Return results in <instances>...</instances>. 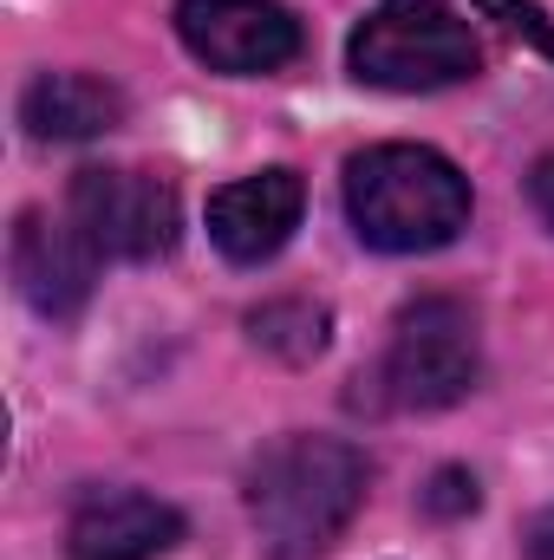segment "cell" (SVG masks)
<instances>
[{
    "label": "cell",
    "mask_w": 554,
    "mask_h": 560,
    "mask_svg": "<svg viewBox=\"0 0 554 560\" xmlns=\"http://www.w3.org/2000/svg\"><path fill=\"white\" fill-rule=\"evenodd\" d=\"M529 196H535L542 222L554 229V156H542V163H535V176H529Z\"/></svg>",
    "instance_id": "5bb4252c"
},
{
    "label": "cell",
    "mask_w": 554,
    "mask_h": 560,
    "mask_svg": "<svg viewBox=\"0 0 554 560\" xmlns=\"http://www.w3.org/2000/svg\"><path fill=\"white\" fill-rule=\"evenodd\" d=\"M300 209H307V183L293 170H262V176L222 183L209 196V242L242 268L275 261L300 229Z\"/></svg>",
    "instance_id": "ba28073f"
},
{
    "label": "cell",
    "mask_w": 554,
    "mask_h": 560,
    "mask_svg": "<svg viewBox=\"0 0 554 560\" xmlns=\"http://www.w3.org/2000/svg\"><path fill=\"white\" fill-rule=\"evenodd\" d=\"M424 509H430L437 522L470 515V509H476V476H470V469H437L430 489H424Z\"/></svg>",
    "instance_id": "4fadbf2b"
},
{
    "label": "cell",
    "mask_w": 554,
    "mask_h": 560,
    "mask_svg": "<svg viewBox=\"0 0 554 560\" xmlns=\"http://www.w3.org/2000/svg\"><path fill=\"white\" fill-rule=\"evenodd\" d=\"M476 378H483L476 313L450 293H424L392 319L385 359L359 378L366 392L353 405H366V411H443V405L470 398Z\"/></svg>",
    "instance_id": "3957f363"
},
{
    "label": "cell",
    "mask_w": 554,
    "mask_h": 560,
    "mask_svg": "<svg viewBox=\"0 0 554 560\" xmlns=\"http://www.w3.org/2000/svg\"><path fill=\"white\" fill-rule=\"evenodd\" d=\"M346 215L379 255H430L470 229V176L430 143H372L346 163Z\"/></svg>",
    "instance_id": "7a4b0ae2"
},
{
    "label": "cell",
    "mask_w": 554,
    "mask_h": 560,
    "mask_svg": "<svg viewBox=\"0 0 554 560\" xmlns=\"http://www.w3.org/2000/svg\"><path fill=\"white\" fill-rule=\"evenodd\" d=\"M183 541V515L143 489H92L66 522L72 560H157Z\"/></svg>",
    "instance_id": "9c48e42d"
},
{
    "label": "cell",
    "mask_w": 554,
    "mask_h": 560,
    "mask_svg": "<svg viewBox=\"0 0 554 560\" xmlns=\"http://www.w3.org/2000/svg\"><path fill=\"white\" fill-rule=\"evenodd\" d=\"M372 463L339 436H280L249 469V515L268 560H320L359 515Z\"/></svg>",
    "instance_id": "6da1fadb"
},
{
    "label": "cell",
    "mask_w": 554,
    "mask_h": 560,
    "mask_svg": "<svg viewBox=\"0 0 554 560\" xmlns=\"http://www.w3.org/2000/svg\"><path fill=\"white\" fill-rule=\"evenodd\" d=\"M7 268L13 287L33 313L46 319H72L85 300H92V280H99V248L79 235L72 215H46V209H26L13 222V242H7Z\"/></svg>",
    "instance_id": "52a82bcc"
},
{
    "label": "cell",
    "mask_w": 554,
    "mask_h": 560,
    "mask_svg": "<svg viewBox=\"0 0 554 560\" xmlns=\"http://www.w3.org/2000/svg\"><path fill=\"white\" fill-rule=\"evenodd\" d=\"M176 33L209 72L229 79L280 72L300 52V20L280 0H176Z\"/></svg>",
    "instance_id": "8992f818"
},
{
    "label": "cell",
    "mask_w": 554,
    "mask_h": 560,
    "mask_svg": "<svg viewBox=\"0 0 554 560\" xmlns=\"http://www.w3.org/2000/svg\"><path fill=\"white\" fill-rule=\"evenodd\" d=\"M249 332H255L262 352H275V359H287V365H307V359L326 352L333 313L313 306V300H268V306L249 313Z\"/></svg>",
    "instance_id": "8fae6325"
},
{
    "label": "cell",
    "mask_w": 554,
    "mask_h": 560,
    "mask_svg": "<svg viewBox=\"0 0 554 560\" xmlns=\"http://www.w3.org/2000/svg\"><path fill=\"white\" fill-rule=\"evenodd\" d=\"M66 215L99 248V261H157L176 248V229H183L170 176L118 170V163H85L66 189Z\"/></svg>",
    "instance_id": "5b68a950"
},
{
    "label": "cell",
    "mask_w": 554,
    "mask_h": 560,
    "mask_svg": "<svg viewBox=\"0 0 554 560\" xmlns=\"http://www.w3.org/2000/svg\"><path fill=\"white\" fill-rule=\"evenodd\" d=\"M476 7H483L489 20H503L509 33H522L535 52H549V59H554V20L535 7V0H476Z\"/></svg>",
    "instance_id": "7c38bea8"
},
{
    "label": "cell",
    "mask_w": 554,
    "mask_h": 560,
    "mask_svg": "<svg viewBox=\"0 0 554 560\" xmlns=\"http://www.w3.org/2000/svg\"><path fill=\"white\" fill-rule=\"evenodd\" d=\"M125 118V92L92 72H39L20 92V125L39 143H85L105 138Z\"/></svg>",
    "instance_id": "30bf717a"
},
{
    "label": "cell",
    "mask_w": 554,
    "mask_h": 560,
    "mask_svg": "<svg viewBox=\"0 0 554 560\" xmlns=\"http://www.w3.org/2000/svg\"><path fill=\"white\" fill-rule=\"evenodd\" d=\"M346 66L359 85H379V92H437V85L476 79L483 46L470 20L450 13L443 0H379L353 33Z\"/></svg>",
    "instance_id": "277c9868"
},
{
    "label": "cell",
    "mask_w": 554,
    "mask_h": 560,
    "mask_svg": "<svg viewBox=\"0 0 554 560\" xmlns=\"http://www.w3.org/2000/svg\"><path fill=\"white\" fill-rule=\"evenodd\" d=\"M522 555H529V560H554V515H535V528H529Z\"/></svg>",
    "instance_id": "9a60e30c"
}]
</instances>
